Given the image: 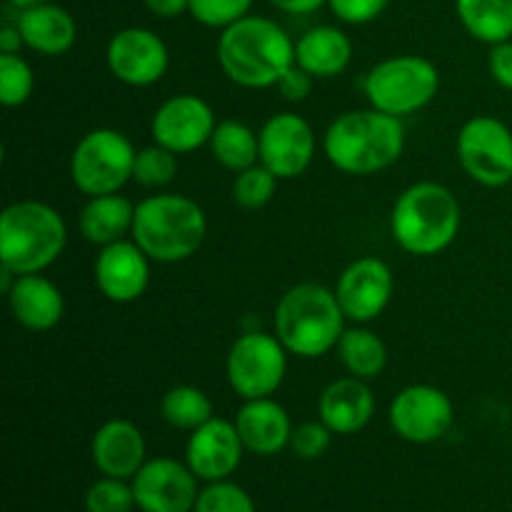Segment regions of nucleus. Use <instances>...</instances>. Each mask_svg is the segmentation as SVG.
Segmentation results:
<instances>
[{"mask_svg":"<svg viewBox=\"0 0 512 512\" xmlns=\"http://www.w3.org/2000/svg\"><path fill=\"white\" fill-rule=\"evenodd\" d=\"M218 63L235 85L275 88L285 70L295 65V43L275 20L245 15L220 33Z\"/></svg>","mask_w":512,"mask_h":512,"instance_id":"f257e3e1","label":"nucleus"},{"mask_svg":"<svg viewBox=\"0 0 512 512\" xmlns=\"http://www.w3.org/2000/svg\"><path fill=\"white\" fill-rule=\"evenodd\" d=\"M405 128L400 118L378 108L348 110L325 130V158L348 175H373L400 160Z\"/></svg>","mask_w":512,"mask_h":512,"instance_id":"f03ea898","label":"nucleus"},{"mask_svg":"<svg viewBox=\"0 0 512 512\" xmlns=\"http://www.w3.org/2000/svg\"><path fill=\"white\" fill-rule=\"evenodd\" d=\"M273 325L290 355L313 360L338 348L345 333V313L335 290L318 283H300L280 298Z\"/></svg>","mask_w":512,"mask_h":512,"instance_id":"7ed1b4c3","label":"nucleus"},{"mask_svg":"<svg viewBox=\"0 0 512 512\" xmlns=\"http://www.w3.org/2000/svg\"><path fill=\"white\" fill-rule=\"evenodd\" d=\"M208 218L205 210L188 195L160 193L135 205V223L130 238L150 260L180 263L193 258L205 243Z\"/></svg>","mask_w":512,"mask_h":512,"instance_id":"20e7f679","label":"nucleus"},{"mask_svg":"<svg viewBox=\"0 0 512 512\" xmlns=\"http://www.w3.org/2000/svg\"><path fill=\"white\" fill-rule=\"evenodd\" d=\"M390 233L410 255L430 258L453 245L460 233V203L440 183H415L403 190L390 213Z\"/></svg>","mask_w":512,"mask_h":512,"instance_id":"39448f33","label":"nucleus"},{"mask_svg":"<svg viewBox=\"0 0 512 512\" xmlns=\"http://www.w3.org/2000/svg\"><path fill=\"white\" fill-rule=\"evenodd\" d=\"M68 243L65 220L40 200L10 203L0 215V265L15 275L48 270Z\"/></svg>","mask_w":512,"mask_h":512,"instance_id":"423d86ee","label":"nucleus"},{"mask_svg":"<svg viewBox=\"0 0 512 512\" xmlns=\"http://www.w3.org/2000/svg\"><path fill=\"white\" fill-rule=\"evenodd\" d=\"M363 88L373 108L405 118L433 103L440 90V70L423 55H393L368 70Z\"/></svg>","mask_w":512,"mask_h":512,"instance_id":"0eeeda50","label":"nucleus"},{"mask_svg":"<svg viewBox=\"0 0 512 512\" xmlns=\"http://www.w3.org/2000/svg\"><path fill=\"white\" fill-rule=\"evenodd\" d=\"M138 150L128 135L115 128H95L85 133L70 155V180L88 198L120 193L133 180Z\"/></svg>","mask_w":512,"mask_h":512,"instance_id":"6e6552de","label":"nucleus"},{"mask_svg":"<svg viewBox=\"0 0 512 512\" xmlns=\"http://www.w3.org/2000/svg\"><path fill=\"white\" fill-rule=\"evenodd\" d=\"M288 350L278 335L245 333L230 345L225 358V375L235 393L243 400L273 398L283 385L288 370Z\"/></svg>","mask_w":512,"mask_h":512,"instance_id":"1a4fd4ad","label":"nucleus"},{"mask_svg":"<svg viewBox=\"0 0 512 512\" xmlns=\"http://www.w3.org/2000/svg\"><path fill=\"white\" fill-rule=\"evenodd\" d=\"M458 160L470 180L503 188L512 180V130L493 115H475L458 133Z\"/></svg>","mask_w":512,"mask_h":512,"instance_id":"9d476101","label":"nucleus"},{"mask_svg":"<svg viewBox=\"0 0 512 512\" xmlns=\"http://www.w3.org/2000/svg\"><path fill=\"white\" fill-rule=\"evenodd\" d=\"M390 428L403 440L428 445L443 438L455 418L453 400L435 385H408L393 398L388 410Z\"/></svg>","mask_w":512,"mask_h":512,"instance_id":"9b49d317","label":"nucleus"},{"mask_svg":"<svg viewBox=\"0 0 512 512\" xmlns=\"http://www.w3.org/2000/svg\"><path fill=\"white\" fill-rule=\"evenodd\" d=\"M318 150L315 130L298 113H275L260 128V163L280 180L300 178Z\"/></svg>","mask_w":512,"mask_h":512,"instance_id":"f8f14e48","label":"nucleus"},{"mask_svg":"<svg viewBox=\"0 0 512 512\" xmlns=\"http://www.w3.org/2000/svg\"><path fill=\"white\" fill-rule=\"evenodd\" d=\"M105 60L113 78H118L120 83L130 88H148L168 73L170 53L158 33L133 25L118 30L110 38Z\"/></svg>","mask_w":512,"mask_h":512,"instance_id":"ddd939ff","label":"nucleus"},{"mask_svg":"<svg viewBox=\"0 0 512 512\" xmlns=\"http://www.w3.org/2000/svg\"><path fill=\"white\" fill-rule=\"evenodd\" d=\"M215 128H218V120H215L213 108L193 93L168 98L150 120V135L155 143L178 155L193 153L208 145Z\"/></svg>","mask_w":512,"mask_h":512,"instance_id":"4468645a","label":"nucleus"},{"mask_svg":"<svg viewBox=\"0 0 512 512\" xmlns=\"http://www.w3.org/2000/svg\"><path fill=\"white\" fill-rule=\"evenodd\" d=\"M135 503L143 512H190L198 503V475L173 458L145 460L133 478Z\"/></svg>","mask_w":512,"mask_h":512,"instance_id":"2eb2a0df","label":"nucleus"},{"mask_svg":"<svg viewBox=\"0 0 512 512\" xmlns=\"http://www.w3.org/2000/svg\"><path fill=\"white\" fill-rule=\"evenodd\" d=\"M395 290L393 270L380 258H358L340 273L335 295L345 318L353 323H370L390 305Z\"/></svg>","mask_w":512,"mask_h":512,"instance_id":"dca6fc26","label":"nucleus"},{"mask_svg":"<svg viewBox=\"0 0 512 512\" xmlns=\"http://www.w3.org/2000/svg\"><path fill=\"white\" fill-rule=\"evenodd\" d=\"M93 275L98 290L110 303H135L148 290L150 258L135 240H118V243L100 248Z\"/></svg>","mask_w":512,"mask_h":512,"instance_id":"f3484780","label":"nucleus"},{"mask_svg":"<svg viewBox=\"0 0 512 512\" xmlns=\"http://www.w3.org/2000/svg\"><path fill=\"white\" fill-rule=\"evenodd\" d=\"M243 440H240L235 423L223 418H213L198 430L190 433L185 448V463L205 483H218L233 475L243 460Z\"/></svg>","mask_w":512,"mask_h":512,"instance_id":"a211bd4d","label":"nucleus"},{"mask_svg":"<svg viewBox=\"0 0 512 512\" xmlns=\"http://www.w3.org/2000/svg\"><path fill=\"white\" fill-rule=\"evenodd\" d=\"M90 455L95 468L108 478H135L145 465V438L130 420H108L93 435Z\"/></svg>","mask_w":512,"mask_h":512,"instance_id":"6ab92c4d","label":"nucleus"},{"mask_svg":"<svg viewBox=\"0 0 512 512\" xmlns=\"http://www.w3.org/2000/svg\"><path fill=\"white\" fill-rule=\"evenodd\" d=\"M318 415L335 435L360 433L375 415V395L355 375L338 378L320 393Z\"/></svg>","mask_w":512,"mask_h":512,"instance_id":"aec40b11","label":"nucleus"},{"mask_svg":"<svg viewBox=\"0 0 512 512\" xmlns=\"http://www.w3.org/2000/svg\"><path fill=\"white\" fill-rule=\"evenodd\" d=\"M233 423L245 450L255 455L280 453L283 448H288L290 435H293L288 410L273 398L245 400Z\"/></svg>","mask_w":512,"mask_h":512,"instance_id":"412c9836","label":"nucleus"},{"mask_svg":"<svg viewBox=\"0 0 512 512\" xmlns=\"http://www.w3.org/2000/svg\"><path fill=\"white\" fill-rule=\"evenodd\" d=\"M10 313L33 333H48L63 320L65 300L58 285L45 278L43 273L18 275L8 293Z\"/></svg>","mask_w":512,"mask_h":512,"instance_id":"4be33fe9","label":"nucleus"},{"mask_svg":"<svg viewBox=\"0 0 512 512\" xmlns=\"http://www.w3.org/2000/svg\"><path fill=\"white\" fill-rule=\"evenodd\" d=\"M20 35H23L25 48L35 50L40 55H63L78 40V23L73 15L65 8L50 3L33 5V8H23L18 13Z\"/></svg>","mask_w":512,"mask_h":512,"instance_id":"5701e85b","label":"nucleus"},{"mask_svg":"<svg viewBox=\"0 0 512 512\" xmlns=\"http://www.w3.org/2000/svg\"><path fill=\"white\" fill-rule=\"evenodd\" d=\"M353 60V43L335 25H318L300 35L295 43V63L313 78H335Z\"/></svg>","mask_w":512,"mask_h":512,"instance_id":"b1692460","label":"nucleus"},{"mask_svg":"<svg viewBox=\"0 0 512 512\" xmlns=\"http://www.w3.org/2000/svg\"><path fill=\"white\" fill-rule=\"evenodd\" d=\"M135 223V205L120 193L95 195L80 210V233L88 243L105 248L125 235H133Z\"/></svg>","mask_w":512,"mask_h":512,"instance_id":"393cba45","label":"nucleus"},{"mask_svg":"<svg viewBox=\"0 0 512 512\" xmlns=\"http://www.w3.org/2000/svg\"><path fill=\"white\" fill-rule=\"evenodd\" d=\"M455 13L480 43L512 40V0H455Z\"/></svg>","mask_w":512,"mask_h":512,"instance_id":"a878e982","label":"nucleus"},{"mask_svg":"<svg viewBox=\"0 0 512 512\" xmlns=\"http://www.w3.org/2000/svg\"><path fill=\"white\" fill-rule=\"evenodd\" d=\"M338 358L350 375L360 380H373L388 365V348L378 333L368 328L345 330L338 340Z\"/></svg>","mask_w":512,"mask_h":512,"instance_id":"bb28decb","label":"nucleus"},{"mask_svg":"<svg viewBox=\"0 0 512 512\" xmlns=\"http://www.w3.org/2000/svg\"><path fill=\"white\" fill-rule=\"evenodd\" d=\"M208 145L213 150V158L233 173L260 163V133L240 120L218 123Z\"/></svg>","mask_w":512,"mask_h":512,"instance_id":"cd10ccee","label":"nucleus"},{"mask_svg":"<svg viewBox=\"0 0 512 512\" xmlns=\"http://www.w3.org/2000/svg\"><path fill=\"white\" fill-rule=\"evenodd\" d=\"M160 413L165 423L178 430H198L208 420H213V400L208 393L195 385H175L160 400Z\"/></svg>","mask_w":512,"mask_h":512,"instance_id":"c85d7f7f","label":"nucleus"},{"mask_svg":"<svg viewBox=\"0 0 512 512\" xmlns=\"http://www.w3.org/2000/svg\"><path fill=\"white\" fill-rule=\"evenodd\" d=\"M178 175V153L153 143L135 155L133 180L143 188H165Z\"/></svg>","mask_w":512,"mask_h":512,"instance_id":"c756f323","label":"nucleus"},{"mask_svg":"<svg viewBox=\"0 0 512 512\" xmlns=\"http://www.w3.org/2000/svg\"><path fill=\"white\" fill-rule=\"evenodd\" d=\"M280 178L270 173L263 163H255L250 168L235 173L233 183V200L245 210H258L273 200L275 190H278Z\"/></svg>","mask_w":512,"mask_h":512,"instance_id":"7c9ffc66","label":"nucleus"},{"mask_svg":"<svg viewBox=\"0 0 512 512\" xmlns=\"http://www.w3.org/2000/svg\"><path fill=\"white\" fill-rule=\"evenodd\" d=\"M35 90L33 68L20 55H0V103L20 108Z\"/></svg>","mask_w":512,"mask_h":512,"instance_id":"2f4dec72","label":"nucleus"},{"mask_svg":"<svg viewBox=\"0 0 512 512\" xmlns=\"http://www.w3.org/2000/svg\"><path fill=\"white\" fill-rule=\"evenodd\" d=\"M135 505L138 503H135L133 485H125V480L108 478V475L90 485L85 495L88 512H130Z\"/></svg>","mask_w":512,"mask_h":512,"instance_id":"473e14b6","label":"nucleus"},{"mask_svg":"<svg viewBox=\"0 0 512 512\" xmlns=\"http://www.w3.org/2000/svg\"><path fill=\"white\" fill-rule=\"evenodd\" d=\"M255 0H190V15L205 28L225 30L250 15Z\"/></svg>","mask_w":512,"mask_h":512,"instance_id":"72a5a7b5","label":"nucleus"},{"mask_svg":"<svg viewBox=\"0 0 512 512\" xmlns=\"http://www.w3.org/2000/svg\"><path fill=\"white\" fill-rule=\"evenodd\" d=\"M193 512H255V505L240 485L218 480L200 490Z\"/></svg>","mask_w":512,"mask_h":512,"instance_id":"f704fd0d","label":"nucleus"},{"mask_svg":"<svg viewBox=\"0 0 512 512\" xmlns=\"http://www.w3.org/2000/svg\"><path fill=\"white\" fill-rule=\"evenodd\" d=\"M333 430L318 420V423H303L298 428H293V435H290V448L298 458L303 460H315L320 455L328 453L330 438H333Z\"/></svg>","mask_w":512,"mask_h":512,"instance_id":"c9c22d12","label":"nucleus"},{"mask_svg":"<svg viewBox=\"0 0 512 512\" xmlns=\"http://www.w3.org/2000/svg\"><path fill=\"white\" fill-rule=\"evenodd\" d=\"M388 3L390 0H328L335 18L348 25L373 23L375 18L385 13Z\"/></svg>","mask_w":512,"mask_h":512,"instance_id":"e433bc0d","label":"nucleus"},{"mask_svg":"<svg viewBox=\"0 0 512 512\" xmlns=\"http://www.w3.org/2000/svg\"><path fill=\"white\" fill-rule=\"evenodd\" d=\"M275 88L280 90V95H283L285 100H290V103H300V100H305L310 93H313V75L295 63L285 70V75L278 80Z\"/></svg>","mask_w":512,"mask_h":512,"instance_id":"4c0bfd02","label":"nucleus"},{"mask_svg":"<svg viewBox=\"0 0 512 512\" xmlns=\"http://www.w3.org/2000/svg\"><path fill=\"white\" fill-rule=\"evenodd\" d=\"M490 75L498 85H503L505 90H512V40L493 45L488 58Z\"/></svg>","mask_w":512,"mask_h":512,"instance_id":"58836bf2","label":"nucleus"},{"mask_svg":"<svg viewBox=\"0 0 512 512\" xmlns=\"http://www.w3.org/2000/svg\"><path fill=\"white\" fill-rule=\"evenodd\" d=\"M143 3L158 18H178V15L190 13V0H143Z\"/></svg>","mask_w":512,"mask_h":512,"instance_id":"ea45409f","label":"nucleus"},{"mask_svg":"<svg viewBox=\"0 0 512 512\" xmlns=\"http://www.w3.org/2000/svg\"><path fill=\"white\" fill-rule=\"evenodd\" d=\"M273 8H278L280 13H288V15H310L315 10L323 8L328 0H268Z\"/></svg>","mask_w":512,"mask_h":512,"instance_id":"a19ab883","label":"nucleus"},{"mask_svg":"<svg viewBox=\"0 0 512 512\" xmlns=\"http://www.w3.org/2000/svg\"><path fill=\"white\" fill-rule=\"evenodd\" d=\"M23 45L25 43L18 25H5V28H0V55H18Z\"/></svg>","mask_w":512,"mask_h":512,"instance_id":"79ce46f5","label":"nucleus"},{"mask_svg":"<svg viewBox=\"0 0 512 512\" xmlns=\"http://www.w3.org/2000/svg\"><path fill=\"white\" fill-rule=\"evenodd\" d=\"M10 3H13L18 10H23V8H33V5H40V3H50V0H10Z\"/></svg>","mask_w":512,"mask_h":512,"instance_id":"37998d69","label":"nucleus"}]
</instances>
